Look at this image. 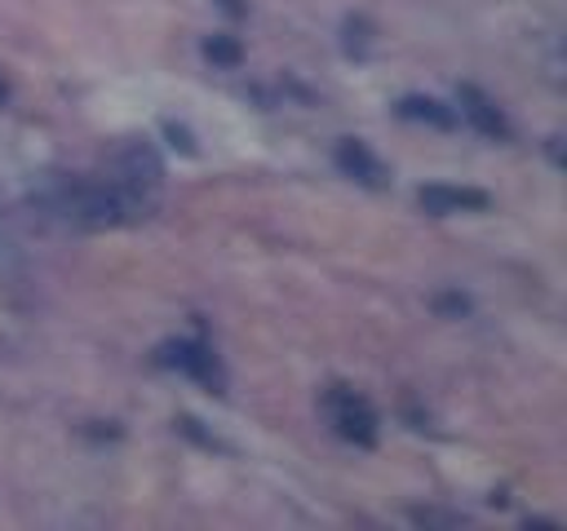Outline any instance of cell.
Here are the masks:
<instances>
[{"instance_id":"6da1fadb","label":"cell","mask_w":567,"mask_h":531,"mask_svg":"<svg viewBox=\"0 0 567 531\" xmlns=\"http://www.w3.org/2000/svg\"><path fill=\"white\" fill-rule=\"evenodd\" d=\"M319 412L328 416V425H332V434H337L341 442L363 447V451H372V447L381 442V416H377L372 398L359 394L354 385H341V381L328 385V389L319 394Z\"/></svg>"},{"instance_id":"7a4b0ae2","label":"cell","mask_w":567,"mask_h":531,"mask_svg":"<svg viewBox=\"0 0 567 531\" xmlns=\"http://www.w3.org/2000/svg\"><path fill=\"white\" fill-rule=\"evenodd\" d=\"M155 363H159V367L182 372L186 381L204 385V389H208V394H217V398H221V394H226V385H230L221 354H217L204 336H168V341H159V345H155Z\"/></svg>"},{"instance_id":"3957f363","label":"cell","mask_w":567,"mask_h":531,"mask_svg":"<svg viewBox=\"0 0 567 531\" xmlns=\"http://www.w3.org/2000/svg\"><path fill=\"white\" fill-rule=\"evenodd\" d=\"M456 115L478 133V137H487V142H509L514 137V124H509V115L496 106V97L492 93H483L478 84H456Z\"/></svg>"},{"instance_id":"277c9868","label":"cell","mask_w":567,"mask_h":531,"mask_svg":"<svg viewBox=\"0 0 567 531\" xmlns=\"http://www.w3.org/2000/svg\"><path fill=\"white\" fill-rule=\"evenodd\" d=\"M332 164L341 177H350L354 186H368V190H390V164L363 142V137H341L332 146Z\"/></svg>"},{"instance_id":"5b68a950","label":"cell","mask_w":567,"mask_h":531,"mask_svg":"<svg viewBox=\"0 0 567 531\" xmlns=\"http://www.w3.org/2000/svg\"><path fill=\"white\" fill-rule=\"evenodd\" d=\"M421 212L430 217H456V212H487L492 195L483 186H452V181H430L416 190Z\"/></svg>"},{"instance_id":"8992f818","label":"cell","mask_w":567,"mask_h":531,"mask_svg":"<svg viewBox=\"0 0 567 531\" xmlns=\"http://www.w3.org/2000/svg\"><path fill=\"white\" fill-rule=\"evenodd\" d=\"M394 111H399V119H412V124H425V128H439V133H452L461 124L456 106H447V102H439L430 93H403L394 102Z\"/></svg>"},{"instance_id":"52a82bcc","label":"cell","mask_w":567,"mask_h":531,"mask_svg":"<svg viewBox=\"0 0 567 531\" xmlns=\"http://www.w3.org/2000/svg\"><path fill=\"white\" fill-rule=\"evenodd\" d=\"M199 53H204V62H213L217 71H235V66L244 62V40H239V35H226V31H213V35H204Z\"/></svg>"},{"instance_id":"ba28073f","label":"cell","mask_w":567,"mask_h":531,"mask_svg":"<svg viewBox=\"0 0 567 531\" xmlns=\"http://www.w3.org/2000/svg\"><path fill=\"white\" fill-rule=\"evenodd\" d=\"M372 35H377V27H372L363 13H350V18L341 22V53L354 58V62H363L368 49H372Z\"/></svg>"},{"instance_id":"9c48e42d","label":"cell","mask_w":567,"mask_h":531,"mask_svg":"<svg viewBox=\"0 0 567 531\" xmlns=\"http://www.w3.org/2000/svg\"><path fill=\"white\" fill-rule=\"evenodd\" d=\"M173 429H177L182 438H190L195 447H204V451H226V456H230V442H221L213 429H204V420L190 416V412H177V416H173Z\"/></svg>"},{"instance_id":"30bf717a","label":"cell","mask_w":567,"mask_h":531,"mask_svg":"<svg viewBox=\"0 0 567 531\" xmlns=\"http://www.w3.org/2000/svg\"><path fill=\"white\" fill-rule=\"evenodd\" d=\"M159 137L168 142V150H177V155H186V159L199 155V142H195V133H190L182 119H164V124H159Z\"/></svg>"},{"instance_id":"8fae6325","label":"cell","mask_w":567,"mask_h":531,"mask_svg":"<svg viewBox=\"0 0 567 531\" xmlns=\"http://www.w3.org/2000/svg\"><path fill=\"white\" fill-rule=\"evenodd\" d=\"M434 314L439 319H465L470 314V296L461 292V288H443V292H434Z\"/></svg>"},{"instance_id":"7c38bea8","label":"cell","mask_w":567,"mask_h":531,"mask_svg":"<svg viewBox=\"0 0 567 531\" xmlns=\"http://www.w3.org/2000/svg\"><path fill=\"white\" fill-rule=\"evenodd\" d=\"M18 274H22V248L0 230V283H9Z\"/></svg>"},{"instance_id":"4fadbf2b","label":"cell","mask_w":567,"mask_h":531,"mask_svg":"<svg viewBox=\"0 0 567 531\" xmlns=\"http://www.w3.org/2000/svg\"><path fill=\"white\" fill-rule=\"evenodd\" d=\"M408 518L416 527H461L465 522L461 513H443V509H408Z\"/></svg>"},{"instance_id":"5bb4252c","label":"cell","mask_w":567,"mask_h":531,"mask_svg":"<svg viewBox=\"0 0 567 531\" xmlns=\"http://www.w3.org/2000/svg\"><path fill=\"white\" fill-rule=\"evenodd\" d=\"M217 9H221L226 18H235V22L248 18V0H217Z\"/></svg>"},{"instance_id":"9a60e30c","label":"cell","mask_w":567,"mask_h":531,"mask_svg":"<svg viewBox=\"0 0 567 531\" xmlns=\"http://www.w3.org/2000/svg\"><path fill=\"white\" fill-rule=\"evenodd\" d=\"M545 150H549V164H554V168H563V137H549V142H545Z\"/></svg>"},{"instance_id":"2e32d148","label":"cell","mask_w":567,"mask_h":531,"mask_svg":"<svg viewBox=\"0 0 567 531\" xmlns=\"http://www.w3.org/2000/svg\"><path fill=\"white\" fill-rule=\"evenodd\" d=\"M487 504H496V509H505V504H509V496H505V491H492V496H487Z\"/></svg>"},{"instance_id":"e0dca14e","label":"cell","mask_w":567,"mask_h":531,"mask_svg":"<svg viewBox=\"0 0 567 531\" xmlns=\"http://www.w3.org/2000/svg\"><path fill=\"white\" fill-rule=\"evenodd\" d=\"M9 102V84H4V75H0V106Z\"/></svg>"}]
</instances>
